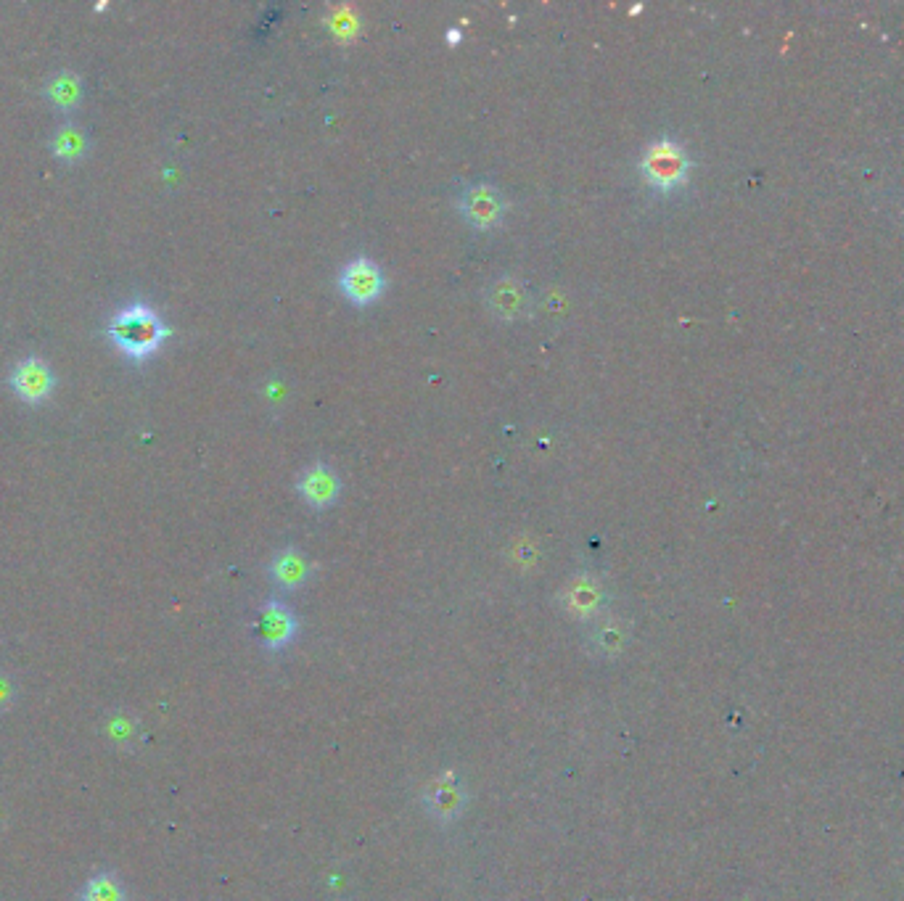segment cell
Instances as JSON below:
<instances>
[{
    "label": "cell",
    "mask_w": 904,
    "mask_h": 901,
    "mask_svg": "<svg viewBox=\"0 0 904 901\" xmlns=\"http://www.w3.org/2000/svg\"><path fill=\"white\" fill-rule=\"evenodd\" d=\"M109 339L122 355L143 360V357L154 355L156 349L162 347L167 339V328L162 318L156 315L146 304H133L127 310L117 312L109 323Z\"/></svg>",
    "instance_id": "obj_1"
},
{
    "label": "cell",
    "mask_w": 904,
    "mask_h": 901,
    "mask_svg": "<svg viewBox=\"0 0 904 901\" xmlns=\"http://www.w3.org/2000/svg\"><path fill=\"white\" fill-rule=\"evenodd\" d=\"M640 170H643V178L648 180L651 188L675 191V188L688 183L690 162L680 143L664 138V141H656L648 146V151L643 154V162H640Z\"/></svg>",
    "instance_id": "obj_2"
},
{
    "label": "cell",
    "mask_w": 904,
    "mask_h": 901,
    "mask_svg": "<svg viewBox=\"0 0 904 901\" xmlns=\"http://www.w3.org/2000/svg\"><path fill=\"white\" fill-rule=\"evenodd\" d=\"M460 215L466 217L468 225L479 230L497 228L505 217V201L497 188L492 185H468L466 191L460 193Z\"/></svg>",
    "instance_id": "obj_3"
},
{
    "label": "cell",
    "mask_w": 904,
    "mask_h": 901,
    "mask_svg": "<svg viewBox=\"0 0 904 901\" xmlns=\"http://www.w3.org/2000/svg\"><path fill=\"white\" fill-rule=\"evenodd\" d=\"M341 291L347 294L349 302L371 304L384 291V275L373 259L357 257L341 270Z\"/></svg>",
    "instance_id": "obj_4"
},
{
    "label": "cell",
    "mask_w": 904,
    "mask_h": 901,
    "mask_svg": "<svg viewBox=\"0 0 904 901\" xmlns=\"http://www.w3.org/2000/svg\"><path fill=\"white\" fill-rule=\"evenodd\" d=\"M463 801H466V793H463V785H460L458 775L455 772H442V775L429 785V791L423 796V804L429 809L431 817L447 822L455 820L463 809Z\"/></svg>",
    "instance_id": "obj_5"
},
{
    "label": "cell",
    "mask_w": 904,
    "mask_h": 901,
    "mask_svg": "<svg viewBox=\"0 0 904 901\" xmlns=\"http://www.w3.org/2000/svg\"><path fill=\"white\" fill-rule=\"evenodd\" d=\"M11 386L27 402H43V399L51 397L56 381H53L51 368L40 357H27V360L16 365L14 376H11Z\"/></svg>",
    "instance_id": "obj_6"
},
{
    "label": "cell",
    "mask_w": 904,
    "mask_h": 901,
    "mask_svg": "<svg viewBox=\"0 0 904 901\" xmlns=\"http://www.w3.org/2000/svg\"><path fill=\"white\" fill-rule=\"evenodd\" d=\"M257 635L270 650H281L297 635V619L283 603H267L257 621Z\"/></svg>",
    "instance_id": "obj_7"
},
{
    "label": "cell",
    "mask_w": 904,
    "mask_h": 901,
    "mask_svg": "<svg viewBox=\"0 0 904 901\" xmlns=\"http://www.w3.org/2000/svg\"><path fill=\"white\" fill-rule=\"evenodd\" d=\"M527 289L519 278H497L495 283L487 291V307H490L492 315H497L500 320H516L524 315L527 310Z\"/></svg>",
    "instance_id": "obj_8"
},
{
    "label": "cell",
    "mask_w": 904,
    "mask_h": 901,
    "mask_svg": "<svg viewBox=\"0 0 904 901\" xmlns=\"http://www.w3.org/2000/svg\"><path fill=\"white\" fill-rule=\"evenodd\" d=\"M341 492V481L334 471L323 463L318 466H310L302 473L299 479V495L312 505V508H328L331 503H336V497Z\"/></svg>",
    "instance_id": "obj_9"
},
{
    "label": "cell",
    "mask_w": 904,
    "mask_h": 901,
    "mask_svg": "<svg viewBox=\"0 0 904 901\" xmlns=\"http://www.w3.org/2000/svg\"><path fill=\"white\" fill-rule=\"evenodd\" d=\"M603 603V587L593 577H577L571 579L569 587L564 590V606L574 616H595Z\"/></svg>",
    "instance_id": "obj_10"
},
{
    "label": "cell",
    "mask_w": 904,
    "mask_h": 901,
    "mask_svg": "<svg viewBox=\"0 0 904 901\" xmlns=\"http://www.w3.org/2000/svg\"><path fill=\"white\" fill-rule=\"evenodd\" d=\"M310 574V566L304 561L297 550H283V553L275 555L273 566H270V577L275 579V584H281L286 590H294L299 584H304Z\"/></svg>",
    "instance_id": "obj_11"
},
{
    "label": "cell",
    "mask_w": 904,
    "mask_h": 901,
    "mask_svg": "<svg viewBox=\"0 0 904 901\" xmlns=\"http://www.w3.org/2000/svg\"><path fill=\"white\" fill-rule=\"evenodd\" d=\"M624 643H627V632H624L622 621L616 619L601 624L593 637V645H598L601 656H614V653H619L624 648Z\"/></svg>",
    "instance_id": "obj_12"
},
{
    "label": "cell",
    "mask_w": 904,
    "mask_h": 901,
    "mask_svg": "<svg viewBox=\"0 0 904 901\" xmlns=\"http://www.w3.org/2000/svg\"><path fill=\"white\" fill-rule=\"evenodd\" d=\"M53 151H56L59 159L75 162V159H80V156L85 154V135H82L80 130H72V127H67V130H61V133L56 135Z\"/></svg>",
    "instance_id": "obj_13"
},
{
    "label": "cell",
    "mask_w": 904,
    "mask_h": 901,
    "mask_svg": "<svg viewBox=\"0 0 904 901\" xmlns=\"http://www.w3.org/2000/svg\"><path fill=\"white\" fill-rule=\"evenodd\" d=\"M48 93H51V98L56 104L69 109V106L77 104V98H80V80H77L75 74L64 72L61 77H56V80L51 82Z\"/></svg>",
    "instance_id": "obj_14"
},
{
    "label": "cell",
    "mask_w": 904,
    "mask_h": 901,
    "mask_svg": "<svg viewBox=\"0 0 904 901\" xmlns=\"http://www.w3.org/2000/svg\"><path fill=\"white\" fill-rule=\"evenodd\" d=\"M82 901H122V891L109 875H98L85 883Z\"/></svg>",
    "instance_id": "obj_15"
}]
</instances>
